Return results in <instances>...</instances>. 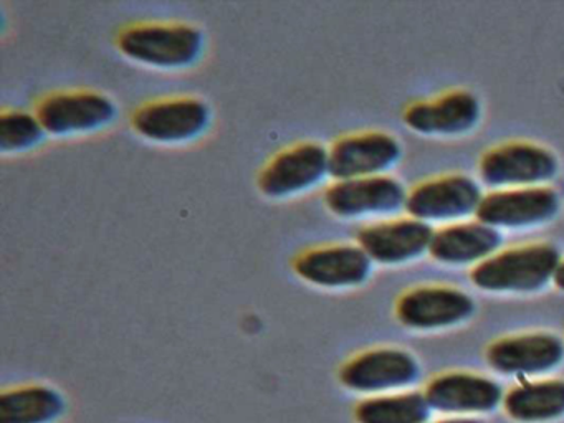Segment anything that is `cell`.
<instances>
[{
	"label": "cell",
	"instance_id": "obj_3",
	"mask_svg": "<svg viewBox=\"0 0 564 423\" xmlns=\"http://www.w3.org/2000/svg\"><path fill=\"white\" fill-rule=\"evenodd\" d=\"M560 169L556 152L530 139H508L490 145L477 162L480 184L491 191L550 185Z\"/></svg>",
	"mask_w": 564,
	"mask_h": 423
},
{
	"label": "cell",
	"instance_id": "obj_14",
	"mask_svg": "<svg viewBox=\"0 0 564 423\" xmlns=\"http://www.w3.org/2000/svg\"><path fill=\"white\" fill-rule=\"evenodd\" d=\"M561 195L553 185L497 188L487 192L477 218L495 230H528L550 224L560 214Z\"/></svg>",
	"mask_w": 564,
	"mask_h": 423
},
{
	"label": "cell",
	"instance_id": "obj_17",
	"mask_svg": "<svg viewBox=\"0 0 564 423\" xmlns=\"http://www.w3.org/2000/svg\"><path fill=\"white\" fill-rule=\"evenodd\" d=\"M432 235V225L405 215L365 225L356 235V243L368 253L372 263L398 267L429 254Z\"/></svg>",
	"mask_w": 564,
	"mask_h": 423
},
{
	"label": "cell",
	"instance_id": "obj_4",
	"mask_svg": "<svg viewBox=\"0 0 564 423\" xmlns=\"http://www.w3.org/2000/svg\"><path fill=\"white\" fill-rule=\"evenodd\" d=\"M421 376V360L411 350L399 346H372L359 350L338 369L343 389L362 399L414 389Z\"/></svg>",
	"mask_w": 564,
	"mask_h": 423
},
{
	"label": "cell",
	"instance_id": "obj_10",
	"mask_svg": "<svg viewBox=\"0 0 564 423\" xmlns=\"http://www.w3.org/2000/svg\"><path fill=\"white\" fill-rule=\"evenodd\" d=\"M35 116L45 132L55 138L90 134L115 121L117 102L97 89H61L42 96Z\"/></svg>",
	"mask_w": 564,
	"mask_h": 423
},
{
	"label": "cell",
	"instance_id": "obj_18",
	"mask_svg": "<svg viewBox=\"0 0 564 423\" xmlns=\"http://www.w3.org/2000/svg\"><path fill=\"white\" fill-rule=\"evenodd\" d=\"M501 231L477 217L434 228L429 257L448 267L471 268L490 258L501 248Z\"/></svg>",
	"mask_w": 564,
	"mask_h": 423
},
{
	"label": "cell",
	"instance_id": "obj_5",
	"mask_svg": "<svg viewBox=\"0 0 564 423\" xmlns=\"http://www.w3.org/2000/svg\"><path fill=\"white\" fill-rule=\"evenodd\" d=\"M484 359L495 373L517 382L547 377L564 364V337L544 329L503 334L488 343Z\"/></svg>",
	"mask_w": 564,
	"mask_h": 423
},
{
	"label": "cell",
	"instance_id": "obj_20",
	"mask_svg": "<svg viewBox=\"0 0 564 423\" xmlns=\"http://www.w3.org/2000/svg\"><path fill=\"white\" fill-rule=\"evenodd\" d=\"M65 409L64 395L54 387L25 383L0 395V423H55Z\"/></svg>",
	"mask_w": 564,
	"mask_h": 423
},
{
	"label": "cell",
	"instance_id": "obj_22",
	"mask_svg": "<svg viewBox=\"0 0 564 423\" xmlns=\"http://www.w3.org/2000/svg\"><path fill=\"white\" fill-rule=\"evenodd\" d=\"M44 126L35 112L24 109H2L0 112V151L19 154L31 151L44 141Z\"/></svg>",
	"mask_w": 564,
	"mask_h": 423
},
{
	"label": "cell",
	"instance_id": "obj_12",
	"mask_svg": "<svg viewBox=\"0 0 564 423\" xmlns=\"http://www.w3.org/2000/svg\"><path fill=\"white\" fill-rule=\"evenodd\" d=\"M405 200L408 188L391 174L335 181L323 192L329 214L345 220L395 217Z\"/></svg>",
	"mask_w": 564,
	"mask_h": 423
},
{
	"label": "cell",
	"instance_id": "obj_6",
	"mask_svg": "<svg viewBox=\"0 0 564 423\" xmlns=\"http://www.w3.org/2000/svg\"><path fill=\"white\" fill-rule=\"evenodd\" d=\"M475 313L474 297L454 284H415L402 291L394 303L398 323L415 333L455 329L467 324Z\"/></svg>",
	"mask_w": 564,
	"mask_h": 423
},
{
	"label": "cell",
	"instance_id": "obj_13",
	"mask_svg": "<svg viewBox=\"0 0 564 423\" xmlns=\"http://www.w3.org/2000/svg\"><path fill=\"white\" fill-rule=\"evenodd\" d=\"M480 119V99L467 88H448L414 99L402 111V122L427 138H460L474 131Z\"/></svg>",
	"mask_w": 564,
	"mask_h": 423
},
{
	"label": "cell",
	"instance_id": "obj_9",
	"mask_svg": "<svg viewBox=\"0 0 564 423\" xmlns=\"http://www.w3.org/2000/svg\"><path fill=\"white\" fill-rule=\"evenodd\" d=\"M432 413L484 419L501 410L505 389L495 377L477 370L451 369L434 373L422 387Z\"/></svg>",
	"mask_w": 564,
	"mask_h": 423
},
{
	"label": "cell",
	"instance_id": "obj_15",
	"mask_svg": "<svg viewBox=\"0 0 564 423\" xmlns=\"http://www.w3.org/2000/svg\"><path fill=\"white\" fill-rule=\"evenodd\" d=\"M372 261L358 243H323L292 260L296 276L322 290H355L371 278Z\"/></svg>",
	"mask_w": 564,
	"mask_h": 423
},
{
	"label": "cell",
	"instance_id": "obj_7",
	"mask_svg": "<svg viewBox=\"0 0 564 423\" xmlns=\"http://www.w3.org/2000/svg\"><path fill=\"white\" fill-rule=\"evenodd\" d=\"M131 128L141 138L156 144H186L209 129L213 111L199 96L177 95L151 99L134 109Z\"/></svg>",
	"mask_w": 564,
	"mask_h": 423
},
{
	"label": "cell",
	"instance_id": "obj_24",
	"mask_svg": "<svg viewBox=\"0 0 564 423\" xmlns=\"http://www.w3.org/2000/svg\"><path fill=\"white\" fill-rule=\"evenodd\" d=\"M553 284L557 290L564 291V257L561 258L556 271H554Z\"/></svg>",
	"mask_w": 564,
	"mask_h": 423
},
{
	"label": "cell",
	"instance_id": "obj_2",
	"mask_svg": "<svg viewBox=\"0 0 564 423\" xmlns=\"http://www.w3.org/2000/svg\"><path fill=\"white\" fill-rule=\"evenodd\" d=\"M115 43L131 62L151 68L184 69L199 62L206 39L193 23L148 20L123 26Z\"/></svg>",
	"mask_w": 564,
	"mask_h": 423
},
{
	"label": "cell",
	"instance_id": "obj_19",
	"mask_svg": "<svg viewBox=\"0 0 564 423\" xmlns=\"http://www.w3.org/2000/svg\"><path fill=\"white\" fill-rule=\"evenodd\" d=\"M501 412L513 423L563 422L564 377L518 380L505 390Z\"/></svg>",
	"mask_w": 564,
	"mask_h": 423
},
{
	"label": "cell",
	"instance_id": "obj_16",
	"mask_svg": "<svg viewBox=\"0 0 564 423\" xmlns=\"http://www.w3.org/2000/svg\"><path fill=\"white\" fill-rule=\"evenodd\" d=\"M335 181L388 174L402 159V144L391 132L365 129L339 135L328 148Z\"/></svg>",
	"mask_w": 564,
	"mask_h": 423
},
{
	"label": "cell",
	"instance_id": "obj_1",
	"mask_svg": "<svg viewBox=\"0 0 564 423\" xmlns=\"http://www.w3.org/2000/svg\"><path fill=\"white\" fill-rule=\"evenodd\" d=\"M560 248L551 241H527L500 248L470 270L475 288L491 294H533L553 283Z\"/></svg>",
	"mask_w": 564,
	"mask_h": 423
},
{
	"label": "cell",
	"instance_id": "obj_21",
	"mask_svg": "<svg viewBox=\"0 0 564 423\" xmlns=\"http://www.w3.org/2000/svg\"><path fill=\"white\" fill-rule=\"evenodd\" d=\"M355 423H427L432 410L422 390L365 397L352 410Z\"/></svg>",
	"mask_w": 564,
	"mask_h": 423
},
{
	"label": "cell",
	"instance_id": "obj_11",
	"mask_svg": "<svg viewBox=\"0 0 564 423\" xmlns=\"http://www.w3.org/2000/svg\"><path fill=\"white\" fill-rule=\"evenodd\" d=\"M329 175L328 148L318 141H300L280 149L257 175L260 194L289 198L305 194Z\"/></svg>",
	"mask_w": 564,
	"mask_h": 423
},
{
	"label": "cell",
	"instance_id": "obj_8",
	"mask_svg": "<svg viewBox=\"0 0 564 423\" xmlns=\"http://www.w3.org/2000/svg\"><path fill=\"white\" fill-rule=\"evenodd\" d=\"M484 195L477 178L464 172H445L412 185L405 212L432 227H442L477 217Z\"/></svg>",
	"mask_w": 564,
	"mask_h": 423
},
{
	"label": "cell",
	"instance_id": "obj_23",
	"mask_svg": "<svg viewBox=\"0 0 564 423\" xmlns=\"http://www.w3.org/2000/svg\"><path fill=\"white\" fill-rule=\"evenodd\" d=\"M427 423H487L484 419H470V416H438Z\"/></svg>",
	"mask_w": 564,
	"mask_h": 423
}]
</instances>
